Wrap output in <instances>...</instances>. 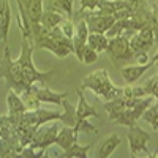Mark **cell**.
Returning a JSON list of instances; mask_svg holds the SVG:
<instances>
[{
  "label": "cell",
  "instance_id": "cell-1",
  "mask_svg": "<svg viewBox=\"0 0 158 158\" xmlns=\"http://www.w3.org/2000/svg\"><path fill=\"white\" fill-rule=\"evenodd\" d=\"M33 44H30L27 40H22V48H21V54L16 59V62L21 65V70L25 79V84L27 87L33 85L35 82H40L41 85H48L49 79L54 76V70H49V71H40L36 70V67L33 65Z\"/></svg>",
  "mask_w": 158,
  "mask_h": 158
},
{
  "label": "cell",
  "instance_id": "cell-2",
  "mask_svg": "<svg viewBox=\"0 0 158 158\" xmlns=\"http://www.w3.org/2000/svg\"><path fill=\"white\" fill-rule=\"evenodd\" d=\"M81 89L82 90H92L95 95H98L104 101H109V100H114L117 97H120L122 92H123V89L112 84L111 77H109V73L106 70H103V68L95 70L90 74H87L82 79Z\"/></svg>",
  "mask_w": 158,
  "mask_h": 158
},
{
  "label": "cell",
  "instance_id": "cell-3",
  "mask_svg": "<svg viewBox=\"0 0 158 158\" xmlns=\"http://www.w3.org/2000/svg\"><path fill=\"white\" fill-rule=\"evenodd\" d=\"M0 79L5 81V85L11 90L21 94L22 90L27 89L25 79L21 70V65L11 59V51L10 46L5 44V51H3V57L0 60Z\"/></svg>",
  "mask_w": 158,
  "mask_h": 158
},
{
  "label": "cell",
  "instance_id": "cell-4",
  "mask_svg": "<svg viewBox=\"0 0 158 158\" xmlns=\"http://www.w3.org/2000/svg\"><path fill=\"white\" fill-rule=\"evenodd\" d=\"M153 103V97L149 95V97H144V98H139L138 103L135 106H131L122 112H118L111 122H117L118 125H123V127H133L136 125V122L142 117V114L146 112V109Z\"/></svg>",
  "mask_w": 158,
  "mask_h": 158
},
{
  "label": "cell",
  "instance_id": "cell-5",
  "mask_svg": "<svg viewBox=\"0 0 158 158\" xmlns=\"http://www.w3.org/2000/svg\"><path fill=\"white\" fill-rule=\"evenodd\" d=\"M108 56L112 60V63L117 67V62L118 60H131L135 59L133 56V51L130 48V38L123 36V35H117L109 38V43H108Z\"/></svg>",
  "mask_w": 158,
  "mask_h": 158
},
{
  "label": "cell",
  "instance_id": "cell-6",
  "mask_svg": "<svg viewBox=\"0 0 158 158\" xmlns=\"http://www.w3.org/2000/svg\"><path fill=\"white\" fill-rule=\"evenodd\" d=\"M153 44H155V33H153L152 24L142 27L130 38V48L133 51L135 57H138L139 54H147L153 48Z\"/></svg>",
  "mask_w": 158,
  "mask_h": 158
},
{
  "label": "cell",
  "instance_id": "cell-7",
  "mask_svg": "<svg viewBox=\"0 0 158 158\" xmlns=\"http://www.w3.org/2000/svg\"><path fill=\"white\" fill-rule=\"evenodd\" d=\"M128 144H130V155L131 156H138L142 152L147 153L149 156L152 155L147 149V142L150 139V135L147 131H144L142 128H139L138 125L128 127Z\"/></svg>",
  "mask_w": 158,
  "mask_h": 158
},
{
  "label": "cell",
  "instance_id": "cell-8",
  "mask_svg": "<svg viewBox=\"0 0 158 158\" xmlns=\"http://www.w3.org/2000/svg\"><path fill=\"white\" fill-rule=\"evenodd\" d=\"M84 19L87 22L89 32H95V33H106L112 27V24L117 21L112 15H100L95 10L84 15Z\"/></svg>",
  "mask_w": 158,
  "mask_h": 158
},
{
  "label": "cell",
  "instance_id": "cell-9",
  "mask_svg": "<svg viewBox=\"0 0 158 158\" xmlns=\"http://www.w3.org/2000/svg\"><path fill=\"white\" fill-rule=\"evenodd\" d=\"M89 27H87V22L85 19H79L76 22V32L73 36V52L76 54V57L81 60L82 57V51L87 46V36H89Z\"/></svg>",
  "mask_w": 158,
  "mask_h": 158
},
{
  "label": "cell",
  "instance_id": "cell-10",
  "mask_svg": "<svg viewBox=\"0 0 158 158\" xmlns=\"http://www.w3.org/2000/svg\"><path fill=\"white\" fill-rule=\"evenodd\" d=\"M152 67H153L152 60H149L147 63H144V65H141V63H138V65H128V67L120 68V74H122L123 81L127 84H133V82L138 81L139 77H142V74L146 73L147 70H150Z\"/></svg>",
  "mask_w": 158,
  "mask_h": 158
},
{
  "label": "cell",
  "instance_id": "cell-11",
  "mask_svg": "<svg viewBox=\"0 0 158 158\" xmlns=\"http://www.w3.org/2000/svg\"><path fill=\"white\" fill-rule=\"evenodd\" d=\"M77 135H79V131L76 130V127H68V125H63L60 127V131H59V135H57V139H56V144L63 149V150H67L70 149L74 142H77Z\"/></svg>",
  "mask_w": 158,
  "mask_h": 158
},
{
  "label": "cell",
  "instance_id": "cell-12",
  "mask_svg": "<svg viewBox=\"0 0 158 158\" xmlns=\"http://www.w3.org/2000/svg\"><path fill=\"white\" fill-rule=\"evenodd\" d=\"M33 89H35L36 98L41 101V103H52V104H57V106H62L63 98L68 97V94H65V92L59 94V92L51 90L49 87H35L33 85Z\"/></svg>",
  "mask_w": 158,
  "mask_h": 158
},
{
  "label": "cell",
  "instance_id": "cell-13",
  "mask_svg": "<svg viewBox=\"0 0 158 158\" xmlns=\"http://www.w3.org/2000/svg\"><path fill=\"white\" fill-rule=\"evenodd\" d=\"M76 94H77V98H79V103H77V106H76L77 122H79V120H85V118H89V117H98L97 109L87 103V100H85V97H84V90H82V89H77Z\"/></svg>",
  "mask_w": 158,
  "mask_h": 158
},
{
  "label": "cell",
  "instance_id": "cell-14",
  "mask_svg": "<svg viewBox=\"0 0 158 158\" xmlns=\"http://www.w3.org/2000/svg\"><path fill=\"white\" fill-rule=\"evenodd\" d=\"M6 103H8V114L10 115H21L24 114L25 111H29L27 106L24 104L21 95L18 92L8 89V98H6Z\"/></svg>",
  "mask_w": 158,
  "mask_h": 158
},
{
  "label": "cell",
  "instance_id": "cell-15",
  "mask_svg": "<svg viewBox=\"0 0 158 158\" xmlns=\"http://www.w3.org/2000/svg\"><path fill=\"white\" fill-rule=\"evenodd\" d=\"M118 146H120V138H118V135L112 133V135H109V136L98 146L97 156H98V158H108V156L112 155V152H114Z\"/></svg>",
  "mask_w": 158,
  "mask_h": 158
},
{
  "label": "cell",
  "instance_id": "cell-16",
  "mask_svg": "<svg viewBox=\"0 0 158 158\" xmlns=\"http://www.w3.org/2000/svg\"><path fill=\"white\" fill-rule=\"evenodd\" d=\"M19 2L25 6L27 10V15L33 24H38L40 19H41V15L44 11V5H43V0H19Z\"/></svg>",
  "mask_w": 158,
  "mask_h": 158
},
{
  "label": "cell",
  "instance_id": "cell-17",
  "mask_svg": "<svg viewBox=\"0 0 158 158\" xmlns=\"http://www.w3.org/2000/svg\"><path fill=\"white\" fill-rule=\"evenodd\" d=\"M44 10H52L62 13L67 18H73V0H46V8Z\"/></svg>",
  "mask_w": 158,
  "mask_h": 158
},
{
  "label": "cell",
  "instance_id": "cell-18",
  "mask_svg": "<svg viewBox=\"0 0 158 158\" xmlns=\"http://www.w3.org/2000/svg\"><path fill=\"white\" fill-rule=\"evenodd\" d=\"M108 43H109V38L104 35V33H95V32H90L87 36V44L95 49L98 54L100 52H106L108 49Z\"/></svg>",
  "mask_w": 158,
  "mask_h": 158
},
{
  "label": "cell",
  "instance_id": "cell-19",
  "mask_svg": "<svg viewBox=\"0 0 158 158\" xmlns=\"http://www.w3.org/2000/svg\"><path fill=\"white\" fill-rule=\"evenodd\" d=\"M62 106H63V112H62V118H60V123L63 125H68V127H74L77 123V115H76V108L68 101V97L63 98L62 101Z\"/></svg>",
  "mask_w": 158,
  "mask_h": 158
},
{
  "label": "cell",
  "instance_id": "cell-20",
  "mask_svg": "<svg viewBox=\"0 0 158 158\" xmlns=\"http://www.w3.org/2000/svg\"><path fill=\"white\" fill-rule=\"evenodd\" d=\"M67 18L62 13H57V11H52V10H44L43 15H41V19H40V24L44 25L46 29H54L57 25Z\"/></svg>",
  "mask_w": 158,
  "mask_h": 158
},
{
  "label": "cell",
  "instance_id": "cell-21",
  "mask_svg": "<svg viewBox=\"0 0 158 158\" xmlns=\"http://www.w3.org/2000/svg\"><path fill=\"white\" fill-rule=\"evenodd\" d=\"M19 95H21L24 104L27 106L29 111L38 109V108H40V104H41V101H40V100L36 98V95H35V89H33V85H30V87H27L25 90H22Z\"/></svg>",
  "mask_w": 158,
  "mask_h": 158
},
{
  "label": "cell",
  "instance_id": "cell-22",
  "mask_svg": "<svg viewBox=\"0 0 158 158\" xmlns=\"http://www.w3.org/2000/svg\"><path fill=\"white\" fill-rule=\"evenodd\" d=\"M10 25H11V6L10 3L6 5L3 15L0 16V40L6 44L8 43V32H10Z\"/></svg>",
  "mask_w": 158,
  "mask_h": 158
},
{
  "label": "cell",
  "instance_id": "cell-23",
  "mask_svg": "<svg viewBox=\"0 0 158 158\" xmlns=\"http://www.w3.org/2000/svg\"><path fill=\"white\" fill-rule=\"evenodd\" d=\"M89 149H92V144H87V146H81L79 142H74L70 149H67L63 152V158H87Z\"/></svg>",
  "mask_w": 158,
  "mask_h": 158
},
{
  "label": "cell",
  "instance_id": "cell-24",
  "mask_svg": "<svg viewBox=\"0 0 158 158\" xmlns=\"http://www.w3.org/2000/svg\"><path fill=\"white\" fill-rule=\"evenodd\" d=\"M142 118H144L147 123H150V127H152L155 131H158V100H156L155 104L152 103L150 106L146 109V112L142 114Z\"/></svg>",
  "mask_w": 158,
  "mask_h": 158
},
{
  "label": "cell",
  "instance_id": "cell-25",
  "mask_svg": "<svg viewBox=\"0 0 158 158\" xmlns=\"http://www.w3.org/2000/svg\"><path fill=\"white\" fill-rule=\"evenodd\" d=\"M59 27H60V30H62V33H63L65 36H68V38H71V40H73L74 32H76V24L73 22V19L65 18V19L59 24Z\"/></svg>",
  "mask_w": 158,
  "mask_h": 158
},
{
  "label": "cell",
  "instance_id": "cell-26",
  "mask_svg": "<svg viewBox=\"0 0 158 158\" xmlns=\"http://www.w3.org/2000/svg\"><path fill=\"white\" fill-rule=\"evenodd\" d=\"M97 60H98V52L95 49H92L87 44L84 48V51H82V57H81V60H79V62H82L84 65H92V63H95Z\"/></svg>",
  "mask_w": 158,
  "mask_h": 158
},
{
  "label": "cell",
  "instance_id": "cell-27",
  "mask_svg": "<svg viewBox=\"0 0 158 158\" xmlns=\"http://www.w3.org/2000/svg\"><path fill=\"white\" fill-rule=\"evenodd\" d=\"M144 87H146L149 95H152V97H155L158 100V74H155L150 79H147L146 84H144Z\"/></svg>",
  "mask_w": 158,
  "mask_h": 158
},
{
  "label": "cell",
  "instance_id": "cell-28",
  "mask_svg": "<svg viewBox=\"0 0 158 158\" xmlns=\"http://www.w3.org/2000/svg\"><path fill=\"white\" fill-rule=\"evenodd\" d=\"M100 0H81V5H79V13H85V11H94L97 10Z\"/></svg>",
  "mask_w": 158,
  "mask_h": 158
},
{
  "label": "cell",
  "instance_id": "cell-29",
  "mask_svg": "<svg viewBox=\"0 0 158 158\" xmlns=\"http://www.w3.org/2000/svg\"><path fill=\"white\" fill-rule=\"evenodd\" d=\"M131 97L133 98H144V97H149L147 90L144 85H135L131 87Z\"/></svg>",
  "mask_w": 158,
  "mask_h": 158
},
{
  "label": "cell",
  "instance_id": "cell-30",
  "mask_svg": "<svg viewBox=\"0 0 158 158\" xmlns=\"http://www.w3.org/2000/svg\"><path fill=\"white\" fill-rule=\"evenodd\" d=\"M152 11H153L152 27H153V33H155V44H158V8L152 6Z\"/></svg>",
  "mask_w": 158,
  "mask_h": 158
},
{
  "label": "cell",
  "instance_id": "cell-31",
  "mask_svg": "<svg viewBox=\"0 0 158 158\" xmlns=\"http://www.w3.org/2000/svg\"><path fill=\"white\" fill-rule=\"evenodd\" d=\"M128 2H131V3H135V5H139L141 2H144V0H128Z\"/></svg>",
  "mask_w": 158,
  "mask_h": 158
},
{
  "label": "cell",
  "instance_id": "cell-32",
  "mask_svg": "<svg viewBox=\"0 0 158 158\" xmlns=\"http://www.w3.org/2000/svg\"><path fill=\"white\" fill-rule=\"evenodd\" d=\"M150 60H152L153 63H155V62H158V51H156V54H155V56H153V57H152Z\"/></svg>",
  "mask_w": 158,
  "mask_h": 158
},
{
  "label": "cell",
  "instance_id": "cell-33",
  "mask_svg": "<svg viewBox=\"0 0 158 158\" xmlns=\"http://www.w3.org/2000/svg\"><path fill=\"white\" fill-rule=\"evenodd\" d=\"M153 67L156 68V73H158V62H155V63H153Z\"/></svg>",
  "mask_w": 158,
  "mask_h": 158
}]
</instances>
